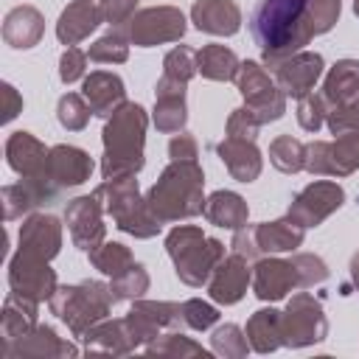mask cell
Instances as JSON below:
<instances>
[{
	"label": "cell",
	"instance_id": "cell-10",
	"mask_svg": "<svg viewBox=\"0 0 359 359\" xmlns=\"http://www.w3.org/2000/svg\"><path fill=\"white\" fill-rule=\"evenodd\" d=\"M359 90V62H339L325 81V95L331 101H348Z\"/></svg>",
	"mask_w": 359,
	"mask_h": 359
},
{
	"label": "cell",
	"instance_id": "cell-14",
	"mask_svg": "<svg viewBox=\"0 0 359 359\" xmlns=\"http://www.w3.org/2000/svg\"><path fill=\"white\" fill-rule=\"evenodd\" d=\"M300 154H303V149H300V143L292 140V137H280V143L275 140V146H272V163H275L278 168H283V171H297V168L303 165Z\"/></svg>",
	"mask_w": 359,
	"mask_h": 359
},
{
	"label": "cell",
	"instance_id": "cell-1",
	"mask_svg": "<svg viewBox=\"0 0 359 359\" xmlns=\"http://www.w3.org/2000/svg\"><path fill=\"white\" fill-rule=\"evenodd\" d=\"M306 11V0H261L252 14V36L269 56L300 48L314 31Z\"/></svg>",
	"mask_w": 359,
	"mask_h": 359
},
{
	"label": "cell",
	"instance_id": "cell-8",
	"mask_svg": "<svg viewBox=\"0 0 359 359\" xmlns=\"http://www.w3.org/2000/svg\"><path fill=\"white\" fill-rule=\"evenodd\" d=\"M294 280V266L292 264H280V261H266L258 266V297H280L286 294V289Z\"/></svg>",
	"mask_w": 359,
	"mask_h": 359
},
{
	"label": "cell",
	"instance_id": "cell-18",
	"mask_svg": "<svg viewBox=\"0 0 359 359\" xmlns=\"http://www.w3.org/2000/svg\"><path fill=\"white\" fill-rule=\"evenodd\" d=\"M356 14H359V0H356Z\"/></svg>",
	"mask_w": 359,
	"mask_h": 359
},
{
	"label": "cell",
	"instance_id": "cell-17",
	"mask_svg": "<svg viewBox=\"0 0 359 359\" xmlns=\"http://www.w3.org/2000/svg\"><path fill=\"white\" fill-rule=\"evenodd\" d=\"M81 53L79 50H70V53H65V59H62V79L65 81H73L79 73H81Z\"/></svg>",
	"mask_w": 359,
	"mask_h": 359
},
{
	"label": "cell",
	"instance_id": "cell-4",
	"mask_svg": "<svg viewBox=\"0 0 359 359\" xmlns=\"http://www.w3.org/2000/svg\"><path fill=\"white\" fill-rule=\"evenodd\" d=\"M194 20L202 31L233 34L238 28V8L227 0H202L194 6Z\"/></svg>",
	"mask_w": 359,
	"mask_h": 359
},
{
	"label": "cell",
	"instance_id": "cell-3",
	"mask_svg": "<svg viewBox=\"0 0 359 359\" xmlns=\"http://www.w3.org/2000/svg\"><path fill=\"white\" fill-rule=\"evenodd\" d=\"M171 14V8H151V11H143L137 17V22H132V36L140 42V45H151V42H160V39H177L182 36V14H174L168 22H163L165 17Z\"/></svg>",
	"mask_w": 359,
	"mask_h": 359
},
{
	"label": "cell",
	"instance_id": "cell-2",
	"mask_svg": "<svg viewBox=\"0 0 359 359\" xmlns=\"http://www.w3.org/2000/svg\"><path fill=\"white\" fill-rule=\"evenodd\" d=\"M107 177H118L126 168H140V143H143V109L140 107H123V115H118L107 126Z\"/></svg>",
	"mask_w": 359,
	"mask_h": 359
},
{
	"label": "cell",
	"instance_id": "cell-15",
	"mask_svg": "<svg viewBox=\"0 0 359 359\" xmlns=\"http://www.w3.org/2000/svg\"><path fill=\"white\" fill-rule=\"evenodd\" d=\"M337 14H339V0H311V17H309L311 31L314 34L328 31Z\"/></svg>",
	"mask_w": 359,
	"mask_h": 359
},
{
	"label": "cell",
	"instance_id": "cell-11",
	"mask_svg": "<svg viewBox=\"0 0 359 359\" xmlns=\"http://www.w3.org/2000/svg\"><path fill=\"white\" fill-rule=\"evenodd\" d=\"M208 216L222 227H238L247 216V208L236 194H213L208 205Z\"/></svg>",
	"mask_w": 359,
	"mask_h": 359
},
{
	"label": "cell",
	"instance_id": "cell-5",
	"mask_svg": "<svg viewBox=\"0 0 359 359\" xmlns=\"http://www.w3.org/2000/svg\"><path fill=\"white\" fill-rule=\"evenodd\" d=\"M320 67H323V59L320 56H311V53H300L294 56V62L283 65L278 70V79L280 84L286 87V93L292 95H306V90L314 84V79L320 76Z\"/></svg>",
	"mask_w": 359,
	"mask_h": 359
},
{
	"label": "cell",
	"instance_id": "cell-6",
	"mask_svg": "<svg viewBox=\"0 0 359 359\" xmlns=\"http://www.w3.org/2000/svg\"><path fill=\"white\" fill-rule=\"evenodd\" d=\"M98 17H101V8L98 3H90V0H79L70 11L62 14V22H59V36L65 42H76L81 39L87 31H93L98 25Z\"/></svg>",
	"mask_w": 359,
	"mask_h": 359
},
{
	"label": "cell",
	"instance_id": "cell-12",
	"mask_svg": "<svg viewBox=\"0 0 359 359\" xmlns=\"http://www.w3.org/2000/svg\"><path fill=\"white\" fill-rule=\"evenodd\" d=\"M199 67L210 79H230L236 73V56L230 50L213 45V48H205L199 53Z\"/></svg>",
	"mask_w": 359,
	"mask_h": 359
},
{
	"label": "cell",
	"instance_id": "cell-7",
	"mask_svg": "<svg viewBox=\"0 0 359 359\" xmlns=\"http://www.w3.org/2000/svg\"><path fill=\"white\" fill-rule=\"evenodd\" d=\"M50 163H53V177L65 185H79L84 182V177L90 174L93 163L84 151L79 149H53L50 154Z\"/></svg>",
	"mask_w": 359,
	"mask_h": 359
},
{
	"label": "cell",
	"instance_id": "cell-13",
	"mask_svg": "<svg viewBox=\"0 0 359 359\" xmlns=\"http://www.w3.org/2000/svg\"><path fill=\"white\" fill-rule=\"evenodd\" d=\"M258 236H261V250H292L294 244H300V230H292L289 222H275L269 227H261Z\"/></svg>",
	"mask_w": 359,
	"mask_h": 359
},
{
	"label": "cell",
	"instance_id": "cell-16",
	"mask_svg": "<svg viewBox=\"0 0 359 359\" xmlns=\"http://www.w3.org/2000/svg\"><path fill=\"white\" fill-rule=\"evenodd\" d=\"M300 123L306 129H317L320 126V101L317 98H306L300 104Z\"/></svg>",
	"mask_w": 359,
	"mask_h": 359
},
{
	"label": "cell",
	"instance_id": "cell-9",
	"mask_svg": "<svg viewBox=\"0 0 359 359\" xmlns=\"http://www.w3.org/2000/svg\"><path fill=\"white\" fill-rule=\"evenodd\" d=\"M247 283V269L241 266V261H227L222 269H219V278L213 280L210 286V294L216 300H224V303H233L241 297V289Z\"/></svg>",
	"mask_w": 359,
	"mask_h": 359
}]
</instances>
